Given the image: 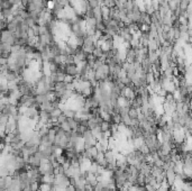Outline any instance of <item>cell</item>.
Masks as SVG:
<instances>
[{"mask_svg": "<svg viewBox=\"0 0 192 191\" xmlns=\"http://www.w3.org/2000/svg\"><path fill=\"white\" fill-rule=\"evenodd\" d=\"M78 110L76 109H72V108H63V114L66 116L67 118H74L76 115Z\"/></svg>", "mask_w": 192, "mask_h": 191, "instance_id": "cell-2", "label": "cell"}, {"mask_svg": "<svg viewBox=\"0 0 192 191\" xmlns=\"http://www.w3.org/2000/svg\"><path fill=\"white\" fill-rule=\"evenodd\" d=\"M112 125H114V124H111V123H110V121L103 120L102 123L100 124V129H101V132H103V133L109 132V130H110V129L112 128Z\"/></svg>", "mask_w": 192, "mask_h": 191, "instance_id": "cell-1", "label": "cell"}, {"mask_svg": "<svg viewBox=\"0 0 192 191\" xmlns=\"http://www.w3.org/2000/svg\"><path fill=\"white\" fill-rule=\"evenodd\" d=\"M61 127L64 129V130H65V132H71V130H72V129H71V126H70L69 121H67V119L64 121V123L61 124Z\"/></svg>", "mask_w": 192, "mask_h": 191, "instance_id": "cell-3", "label": "cell"}]
</instances>
